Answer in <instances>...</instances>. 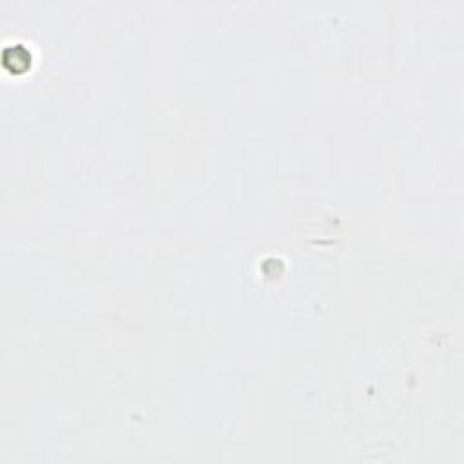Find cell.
Masks as SVG:
<instances>
[{"label": "cell", "instance_id": "cell-1", "mask_svg": "<svg viewBox=\"0 0 464 464\" xmlns=\"http://www.w3.org/2000/svg\"><path fill=\"white\" fill-rule=\"evenodd\" d=\"M9 60L13 62V68L9 69V73L21 75L24 73L26 69L31 68V53L22 44L8 45V48L4 49V55H2V64H6V62Z\"/></svg>", "mask_w": 464, "mask_h": 464}]
</instances>
